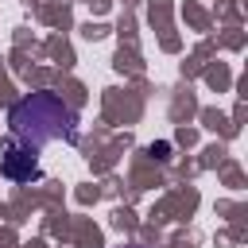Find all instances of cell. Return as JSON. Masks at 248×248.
<instances>
[{
	"label": "cell",
	"mask_w": 248,
	"mask_h": 248,
	"mask_svg": "<svg viewBox=\"0 0 248 248\" xmlns=\"http://www.w3.org/2000/svg\"><path fill=\"white\" fill-rule=\"evenodd\" d=\"M70 124H74V112L50 93H31L12 108V136L31 143V151L54 136H70Z\"/></svg>",
	"instance_id": "cell-1"
},
{
	"label": "cell",
	"mask_w": 248,
	"mask_h": 248,
	"mask_svg": "<svg viewBox=\"0 0 248 248\" xmlns=\"http://www.w3.org/2000/svg\"><path fill=\"white\" fill-rule=\"evenodd\" d=\"M4 174L8 178H35L39 174V167H35V151H8L4 155Z\"/></svg>",
	"instance_id": "cell-2"
}]
</instances>
